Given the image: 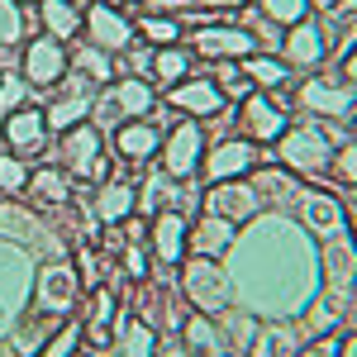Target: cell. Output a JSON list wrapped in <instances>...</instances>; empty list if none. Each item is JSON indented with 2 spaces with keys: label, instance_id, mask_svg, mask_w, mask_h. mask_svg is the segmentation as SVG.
<instances>
[{
  "label": "cell",
  "instance_id": "6da1fadb",
  "mask_svg": "<svg viewBox=\"0 0 357 357\" xmlns=\"http://www.w3.org/2000/svg\"><path fill=\"white\" fill-rule=\"evenodd\" d=\"M333 138L319 129V124H301V129H286V134L276 138V162L286 167V172H296V176H324L333 167Z\"/></svg>",
  "mask_w": 357,
  "mask_h": 357
},
{
  "label": "cell",
  "instance_id": "7a4b0ae2",
  "mask_svg": "<svg viewBox=\"0 0 357 357\" xmlns=\"http://www.w3.org/2000/svg\"><path fill=\"white\" fill-rule=\"evenodd\" d=\"M181 296L200 310V314H210V319H220L224 310H234V281L224 272L215 257H195L181 267Z\"/></svg>",
  "mask_w": 357,
  "mask_h": 357
},
{
  "label": "cell",
  "instance_id": "3957f363",
  "mask_svg": "<svg viewBox=\"0 0 357 357\" xmlns=\"http://www.w3.org/2000/svg\"><path fill=\"white\" fill-rule=\"evenodd\" d=\"M205 129H200V119H176L172 124V134L162 138V148H158V162L172 181H191L200 162H205Z\"/></svg>",
  "mask_w": 357,
  "mask_h": 357
},
{
  "label": "cell",
  "instance_id": "277c9868",
  "mask_svg": "<svg viewBox=\"0 0 357 357\" xmlns=\"http://www.w3.org/2000/svg\"><path fill=\"white\" fill-rule=\"evenodd\" d=\"M57 153H62V167H67V172H77V176H91V181L114 176V162L100 153V129H96L91 119L72 124V129H62Z\"/></svg>",
  "mask_w": 357,
  "mask_h": 357
},
{
  "label": "cell",
  "instance_id": "5b68a950",
  "mask_svg": "<svg viewBox=\"0 0 357 357\" xmlns=\"http://www.w3.org/2000/svg\"><path fill=\"white\" fill-rule=\"evenodd\" d=\"M82 33H86V43H96V48H105V53H114V57L129 53V48H134V38H138L134 20H129L124 10L105 5V0H91V5H86Z\"/></svg>",
  "mask_w": 357,
  "mask_h": 357
},
{
  "label": "cell",
  "instance_id": "8992f818",
  "mask_svg": "<svg viewBox=\"0 0 357 357\" xmlns=\"http://www.w3.org/2000/svg\"><path fill=\"white\" fill-rule=\"evenodd\" d=\"M281 62L291 67V72H314V67H324V57H329V29L319 24L314 15H305L301 24H291L281 33Z\"/></svg>",
  "mask_w": 357,
  "mask_h": 357
},
{
  "label": "cell",
  "instance_id": "52a82bcc",
  "mask_svg": "<svg viewBox=\"0 0 357 357\" xmlns=\"http://www.w3.org/2000/svg\"><path fill=\"white\" fill-rule=\"evenodd\" d=\"M191 53L210 57V62H243V57L257 53V38L248 33L243 24H195L191 33Z\"/></svg>",
  "mask_w": 357,
  "mask_h": 357
},
{
  "label": "cell",
  "instance_id": "ba28073f",
  "mask_svg": "<svg viewBox=\"0 0 357 357\" xmlns=\"http://www.w3.org/2000/svg\"><path fill=\"white\" fill-rule=\"evenodd\" d=\"M20 77L29 82V91H53V86H62V77H67V48H62V38H53V33L29 38L24 57H20Z\"/></svg>",
  "mask_w": 357,
  "mask_h": 357
},
{
  "label": "cell",
  "instance_id": "9c48e42d",
  "mask_svg": "<svg viewBox=\"0 0 357 357\" xmlns=\"http://www.w3.org/2000/svg\"><path fill=\"white\" fill-rule=\"evenodd\" d=\"M262 167V153H257V143H248V138H224L215 148H205V181H243Z\"/></svg>",
  "mask_w": 357,
  "mask_h": 357
},
{
  "label": "cell",
  "instance_id": "30bf717a",
  "mask_svg": "<svg viewBox=\"0 0 357 357\" xmlns=\"http://www.w3.org/2000/svg\"><path fill=\"white\" fill-rule=\"evenodd\" d=\"M33 296H38V314L62 319V314L77 305V296H82V272L67 267V262H48V267H38Z\"/></svg>",
  "mask_w": 357,
  "mask_h": 357
},
{
  "label": "cell",
  "instance_id": "8fae6325",
  "mask_svg": "<svg viewBox=\"0 0 357 357\" xmlns=\"http://www.w3.org/2000/svg\"><path fill=\"white\" fill-rule=\"evenodd\" d=\"M319 286L329 296H338V301H348L357 291V243L348 234L324 243V252H319Z\"/></svg>",
  "mask_w": 357,
  "mask_h": 357
},
{
  "label": "cell",
  "instance_id": "7c38bea8",
  "mask_svg": "<svg viewBox=\"0 0 357 357\" xmlns=\"http://www.w3.org/2000/svg\"><path fill=\"white\" fill-rule=\"evenodd\" d=\"M238 124H243V138H248V143H276V138L291 129L286 110L276 105L267 91H252L248 100H238Z\"/></svg>",
  "mask_w": 357,
  "mask_h": 357
},
{
  "label": "cell",
  "instance_id": "4fadbf2b",
  "mask_svg": "<svg viewBox=\"0 0 357 357\" xmlns=\"http://www.w3.org/2000/svg\"><path fill=\"white\" fill-rule=\"evenodd\" d=\"M301 110L319 114V119H353L357 114V91L343 82H329V77H310L301 86Z\"/></svg>",
  "mask_w": 357,
  "mask_h": 357
},
{
  "label": "cell",
  "instance_id": "5bb4252c",
  "mask_svg": "<svg viewBox=\"0 0 357 357\" xmlns=\"http://www.w3.org/2000/svg\"><path fill=\"white\" fill-rule=\"evenodd\" d=\"M262 210V200H257V191H252V181H210V191H205V215H220V220H229L234 229L238 224H248L252 215Z\"/></svg>",
  "mask_w": 357,
  "mask_h": 357
},
{
  "label": "cell",
  "instance_id": "9a60e30c",
  "mask_svg": "<svg viewBox=\"0 0 357 357\" xmlns=\"http://www.w3.org/2000/svg\"><path fill=\"white\" fill-rule=\"evenodd\" d=\"M252 191H257V200L272 210V215H291V210H301V186H296V172H286V167H257L252 176Z\"/></svg>",
  "mask_w": 357,
  "mask_h": 357
},
{
  "label": "cell",
  "instance_id": "2e32d148",
  "mask_svg": "<svg viewBox=\"0 0 357 357\" xmlns=\"http://www.w3.org/2000/svg\"><path fill=\"white\" fill-rule=\"evenodd\" d=\"M167 105H172L176 114L220 119V114H224V96H220V86H215V77H191V82H176V86H172Z\"/></svg>",
  "mask_w": 357,
  "mask_h": 357
},
{
  "label": "cell",
  "instance_id": "e0dca14e",
  "mask_svg": "<svg viewBox=\"0 0 357 357\" xmlns=\"http://www.w3.org/2000/svg\"><path fill=\"white\" fill-rule=\"evenodd\" d=\"M305 220V229L319 238V243H329V238H338V234H348V210L333 200V195H324V191H310V195H301V210H296Z\"/></svg>",
  "mask_w": 357,
  "mask_h": 357
},
{
  "label": "cell",
  "instance_id": "ac0fdd59",
  "mask_svg": "<svg viewBox=\"0 0 357 357\" xmlns=\"http://www.w3.org/2000/svg\"><path fill=\"white\" fill-rule=\"evenodd\" d=\"M148 238H153V252H158V262L162 267H176V262H186V238H191V220L181 215V210H162L153 229H148Z\"/></svg>",
  "mask_w": 357,
  "mask_h": 357
},
{
  "label": "cell",
  "instance_id": "d6986e66",
  "mask_svg": "<svg viewBox=\"0 0 357 357\" xmlns=\"http://www.w3.org/2000/svg\"><path fill=\"white\" fill-rule=\"evenodd\" d=\"M305 333L291 324V319H272V324H257L252 343H248V357H301Z\"/></svg>",
  "mask_w": 357,
  "mask_h": 357
},
{
  "label": "cell",
  "instance_id": "ffe728a7",
  "mask_svg": "<svg viewBox=\"0 0 357 357\" xmlns=\"http://www.w3.org/2000/svg\"><path fill=\"white\" fill-rule=\"evenodd\" d=\"M43 138H48V114H43V105H20L15 114H5V143L10 148L33 153V148H43Z\"/></svg>",
  "mask_w": 357,
  "mask_h": 357
},
{
  "label": "cell",
  "instance_id": "44dd1931",
  "mask_svg": "<svg viewBox=\"0 0 357 357\" xmlns=\"http://www.w3.org/2000/svg\"><path fill=\"white\" fill-rule=\"evenodd\" d=\"M158 148H162V134H158L148 119H124V124L114 129V153H119L124 162H148Z\"/></svg>",
  "mask_w": 357,
  "mask_h": 357
},
{
  "label": "cell",
  "instance_id": "7402d4cb",
  "mask_svg": "<svg viewBox=\"0 0 357 357\" xmlns=\"http://www.w3.org/2000/svg\"><path fill=\"white\" fill-rule=\"evenodd\" d=\"M181 348L191 357H229L224 353V338H220V319H210L200 310H191L181 319Z\"/></svg>",
  "mask_w": 357,
  "mask_h": 357
},
{
  "label": "cell",
  "instance_id": "603a6c76",
  "mask_svg": "<svg viewBox=\"0 0 357 357\" xmlns=\"http://www.w3.org/2000/svg\"><path fill=\"white\" fill-rule=\"evenodd\" d=\"M96 215L105 224H124L129 215H138V191L124 176H105L100 191H96Z\"/></svg>",
  "mask_w": 357,
  "mask_h": 357
},
{
  "label": "cell",
  "instance_id": "cb8c5ba5",
  "mask_svg": "<svg viewBox=\"0 0 357 357\" xmlns=\"http://www.w3.org/2000/svg\"><path fill=\"white\" fill-rule=\"evenodd\" d=\"M234 224L220 220V215H205L200 224H191V238H186V248H191L195 257H220V252H229L234 248Z\"/></svg>",
  "mask_w": 357,
  "mask_h": 357
},
{
  "label": "cell",
  "instance_id": "d4e9b609",
  "mask_svg": "<svg viewBox=\"0 0 357 357\" xmlns=\"http://www.w3.org/2000/svg\"><path fill=\"white\" fill-rule=\"evenodd\" d=\"M119 57H124V53H119ZM119 57L105 53V48H96V43H82V48L67 57V62L77 67V77H86V82L100 91V86H110V82H114V72H119Z\"/></svg>",
  "mask_w": 357,
  "mask_h": 357
},
{
  "label": "cell",
  "instance_id": "484cf974",
  "mask_svg": "<svg viewBox=\"0 0 357 357\" xmlns=\"http://www.w3.org/2000/svg\"><path fill=\"white\" fill-rule=\"evenodd\" d=\"M114 105L124 119H143V114H153V82H143V77H119L110 86Z\"/></svg>",
  "mask_w": 357,
  "mask_h": 357
},
{
  "label": "cell",
  "instance_id": "4316f807",
  "mask_svg": "<svg viewBox=\"0 0 357 357\" xmlns=\"http://www.w3.org/2000/svg\"><path fill=\"white\" fill-rule=\"evenodd\" d=\"M243 72H248V82H252V91H267V96L291 82V67H286L276 53H252V57H243Z\"/></svg>",
  "mask_w": 357,
  "mask_h": 357
},
{
  "label": "cell",
  "instance_id": "83f0119b",
  "mask_svg": "<svg viewBox=\"0 0 357 357\" xmlns=\"http://www.w3.org/2000/svg\"><path fill=\"white\" fill-rule=\"evenodd\" d=\"M38 24L53 38H77L82 33V5H72V0H38Z\"/></svg>",
  "mask_w": 357,
  "mask_h": 357
},
{
  "label": "cell",
  "instance_id": "f1b7e54d",
  "mask_svg": "<svg viewBox=\"0 0 357 357\" xmlns=\"http://www.w3.org/2000/svg\"><path fill=\"white\" fill-rule=\"evenodd\" d=\"M29 191L38 195L43 205H67V195H72V172H67V167H38V172H29Z\"/></svg>",
  "mask_w": 357,
  "mask_h": 357
},
{
  "label": "cell",
  "instance_id": "f546056e",
  "mask_svg": "<svg viewBox=\"0 0 357 357\" xmlns=\"http://www.w3.org/2000/svg\"><path fill=\"white\" fill-rule=\"evenodd\" d=\"M158 324H148V319H124V329H119V357H158Z\"/></svg>",
  "mask_w": 357,
  "mask_h": 357
},
{
  "label": "cell",
  "instance_id": "4dcf8cb0",
  "mask_svg": "<svg viewBox=\"0 0 357 357\" xmlns=\"http://www.w3.org/2000/svg\"><path fill=\"white\" fill-rule=\"evenodd\" d=\"M29 24H38V10L20 5V0H0V48H15L29 33Z\"/></svg>",
  "mask_w": 357,
  "mask_h": 357
},
{
  "label": "cell",
  "instance_id": "1f68e13d",
  "mask_svg": "<svg viewBox=\"0 0 357 357\" xmlns=\"http://www.w3.org/2000/svg\"><path fill=\"white\" fill-rule=\"evenodd\" d=\"M186 72H191V53L172 43V48H158V53H153V77H148V82L172 91L176 82H186Z\"/></svg>",
  "mask_w": 357,
  "mask_h": 357
},
{
  "label": "cell",
  "instance_id": "d6a6232c",
  "mask_svg": "<svg viewBox=\"0 0 357 357\" xmlns=\"http://www.w3.org/2000/svg\"><path fill=\"white\" fill-rule=\"evenodd\" d=\"M134 29L143 33V43H153V48H172L176 38H186V29H181L176 15H143Z\"/></svg>",
  "mask_w": 357,
  "mask_h": 357
},
{
  "label": "cell",
  "instance_id": "836d02e7",
  "mask_svg": "<svg viewBox=\"0 0 357 357\" xmlns=\"http://www.w3.org/2000/svg\"><path fill=\"white\" fill-rule=\"evenodd\" d=\"M310 10H314V0H262V15H267L272 24H281V29L301 24Z\"/></svg>",
  "mask_w": 357,
  "mask_h": 357
},
{
  "label": "cell",
  "instance_id": "e575fe53",
  "mask_svg": "<svg viewBox=\"0 0 357 357\" xmlns=\"http://www.w3.org/2000/svg\"><path fill=\"white\" fill-rule=\"evenodd\" d=\"M215 86H220V96L229 100V96H238V100H248L252 96V82H248L243 67H234V62H220V72H215Z\"/></svg>",
  "mask_w": 357,
  "mask_h": 357
},
{
  "label": "cell",
  "instance_id": "d590c367",
  "mask_svg": "<svg viewBox=\"0 0 357 357\" xmlns=\"http://www.w3.org/2000/svg\"><path fill=\"white\" fill-rule=\"evenodd\" d=\"M20 105H29V82L20 72H0V114H15Z\"/></svg>",
  "mask_w": 357,
  "mask_h": 357
},
{
  "label": "cell",
  "instance_id": "8d00e7d4",
  "mask_svg": "<svg viewBox=\"0 0 357 357\" xmlns=\"http://www.w3.org/2000/svg\"><path fill=\"white\" fill-rule=\"evenodd\" d=\"M77 343H82V324H62V329L48 333V343H43L38 357H72V353H82Z\"/></svg>",
  "mask_w": 357,
  "mask_h": 357
},
{
  "label": "cell",
  "instance_id": "74e56055",
  "mask_svg": "<svg viewBox=\"0 0 357 357\" xmlns=\"http://www.w3.org/2000/svg\"><path fill=\"white\" fill-rule=\"evenodd\" d=\"M29 186V167L15 153H0V191H24Z\"/></svg>",
  "mask_w": 357,
  "mask_h": 357
},
{
  "label": "cell",
  "instance_id": "f35d334b",
  "mask_svg": "<svg viewBox=\"0 0 357 357\" xmlns=\"http://www.w3.org/2000/svg\"><path fill=\"white\" fill-rule=\"evenodd\" d=\"M333 167L348 186H357V143H343V153H333Z\"/></svg>",
  "mask_w": 357,
  "mask_h": 357
},
{
  "label": "cell",
  "instance_id": "ab89813d",
  "mask_svg": "<svg viewBox=\"0 0 357 357\" xmlns=\"http://www.w3.org/2000/svg\"><path fill=\"white\" fill-rule=\"evenodd\" d=\"M114 314H119L114 296H110V291H100V296H96V314H91V324H96V329H110V319H114Z\"/></svg>",
  "mask_w": 357,
  "mask_h": 357
},
{
  "label": "cell",
  "instance_id": "60d3db41",
  "mask_svg": "<svg viewBox=\"0 0 357 357\" xmlns=\"http://www.w3.org/2000/svg\"><path fill=\"white\" fill-rule=\"evenodd\" d=\"M148 15H162V10H191V0H143Z\"/></svg>",
  "mask_w": 357,
  "mask_h": 357
},
{
  "label": "cell",
  "instance_id": "b9f144b4",
  "mask_svg": "<svg viewBox=\"0 0 357 357\" xmlns=\"http://www.w3.org/2000/svg\"><path fill=\"white\" fill-rule=\"evenodd\" d=\"M124 262H129V276H148V267H143V252H138V248H129V252H124Z\"/></svg>",
  "mask_w": 357,
  "mask_h": 357
},
{
  "label": "cell",
  "instance_id": "7bdbcfd3",
  "mask_svg": "<svg viewBox=\"0 0 357 357\" xmlns=\"http://www.w3.org/2000/svg\"><path fill=\"white\" fill-rule=\"evenodd\" d=\"M195 5H205V10H220V15H229V10H238V5H248V0H195Z\"/></svg>",
  "mask_w": 357,
  "mask_h": 357
},
{
  "label": "cell",
  "instance_id": "ee69618b",
  "mask_svg": "<svg viewBox=\"0 0 357 357\" xmlns=\"http://www.w3.org/2000/svg\"><path fill=\"white\" fill-rule=\"evenodd\" d=\"M338 357H357V329L348 338H338Z\"/></svg>",
  "mask_w": 357,
  "mask_h": 357
},
{
  "label": "cell",
  "instance_id": "f6af8a7d",
  "mask_svg": "<svg viewBox=\"0 0 357 357\" xmlns=\"http://www.w3.org/2000/svg\"><path fill=\"white\" fill-rule=\"evenodd\" d=\"M343 77H348V86H357V48L343 57Z\"/></svg>",
  "mask_w": 357,
  "mask_h": 357
},
{
  "label": "cell",
  "instance_id": "bcb514c9",
  "mask_svg": "<svg viewBox=\"0 0 357 357\" xmlns=\"http://www.w3.org/2000/svg\"><path fill=\"white\" fill-rule=\"evenodd\" d=\"M158 357H191L181 343H158Z\"/></svg>",
  "mask_w": 357,
  "mask_h": 357
},
{
  "label": "cell",
  "instance_id": "7dc6e473",
  "mask_svg": "<svg viewBox=\"0 0 357 357\" xmlns=\"http://www.w3.org/2000/svg\"><path fill=\"white\" fill-rule=\"evenodd\" d=\"M314 5H319V10H338L343 0H314Z\"/></svg>",
  "mask_w": 357,
  "mask_h": 357
},
{
  "label": "cell",
  "instance_id": "c3c4849f",
  "mask_svg": "<svg viewBox=\"0 0 357 357\" xmlns=\"http://www.w3.org/2000/svg\"><path fill=\"white\" fill-rule=\"evenodd\" d=\"M105 5H114V10H119V5H124V0H105Z\"/></svg>",
  "mask_w": 357,
  "mask_h": 357
},
{
  "label": "cell",
  "instance_id": "681fc988",
  "mask_svg": "<svg viewBox=\"0 0 357 357\" xmlns=\"http://www.w3.org/2000/svg\"><path fill=\"white\" fill-rule=\"evenodd\" d=\"M72 5H91V0H72Z\"/></svg>",
  "mask_w": 357,
  "mask_h": 357
},
{
  "label": "cell",
  "instance_id": "f907efd6",
  "mask_svg": "<svg viewBox=\"0 0 357 357\" xmlns=\"http://www.w3.org/2000/svg\"><path fill=\"white\" fill-rule=\"evenodd\" d=\"M353 134H357V114H353Z\"/></svg>",
  "mask_w": 357,
  "mask_h": 357
},
{
  "label": "cell",
  "instance_id": "816d5d0a",
  "mask_svg": "<svg viewBox=\"0 0 357 357\" xmlns=\"http://www.w3.org/2000/svg\"><path fill=\"white\" fill-rule=\"evenodd\" d=\"M72 357H91V353H72Z\"/></svg>",
  "mask_w": 357,
  "mask_h": 357
}]
</instances>
